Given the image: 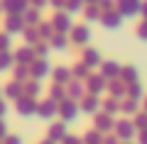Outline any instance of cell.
Wrapping results in <instances>:
<instances>
[{"instance_id": "obj_1", "label": "cell", "mask_w": 147, "mask_h": 144, "mask_svg": "<svg viewBox=\"0 0 147 144\" xmlns=\"http://www.w3.org/2000/svg\"><path fill=\"white\" fill-rule=\"evenodd\" d=\"M7 144H20V139H17V137H12L10 142H7Z\"/></svg>"}]
</instances>
